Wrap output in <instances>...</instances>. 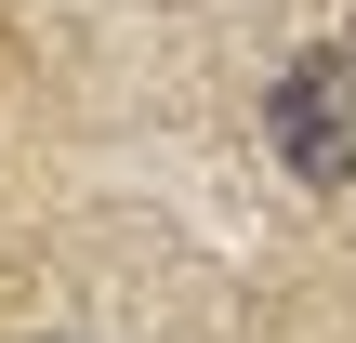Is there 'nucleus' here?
Masks as SVG:
<instances>
[{"instance_id":"nucleus-1","label":"nucleus","mask_w":356,"mask_h":343,"mask_svg":"<svg viewBox=\"0 0 356 343\" xmlns=\"http://www.w3.org/2000/svg\"><path fill=\"white\" fill-rule=\"evenodd\" d=\"M264 132L304 185H356V53H291L264 93Z\"/></svg>"}]
</instances>
